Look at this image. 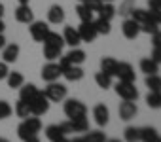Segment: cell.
Wrapping results in <instances>:
<instances>
[{
    "mask_svg": "<svg viewBox=\"0 0 161 142\" xmlns=\"http://www.w3.org/2000/svg\"><path fill=\"white\" fill-rule=\"evenodd\" d=\"M63 110H64V116H66L68 119L86 117V114H87V108H86V104H84L82 101H78V99H68V101L64 102Z\"/></svg>",
    "mask_w": 161,
    "mask_h": 142,
    "instance_id": "obj_1",
    "label": "cell"
},
{
    "mask_svg": "<svg viewBox=\"0 0 161 142\" xmlns=\"http://www.w3.org/2000/svg\"><path fill=\"white\" fill-rule=\"evenodd\" d=\"M66 93H68L66 85L59 84V80L57 82H49L47 87L44 89V95L49 99V102H61V101H64L66 99Z\"/></svg>",
    "mask_w": 161,
    "mask_h": 142,
    "instance_id": "obj_2",
    "label": "cell"
},
{
    "mask_svg": "<svg viewBox=\"0 0 161 142\" xmlns=\"http://www.w3.org/2000/svg\"><path fill=\"white\" fill-rule=\"evenodd\" d=\"M31 116H44L49 110V99L44 95V91H38V95L29 102Z\"/></svg>",
    "mask_w": 161,
    "mask_h": 142,
    "instance_id": "obj_3",
    "label": "cell"
},
{
    "mask_svg": "<svg viewBox=\"0 0 161 142\" xmlns=\"http://www.w3.org/2000/svg\"><path fill=\"white\" fill-rule=\"evenodd\" d=\"M64 134L68 133H87L89 131V121L87 117H76V119H68L64 123H61Z\"/></svg>",
    "mask_w": 161,
    "mask_h": 142,
    "instance_id": "obj_4",
    "label": "cell"
},
{
    "mask_svg": "<svg viewBox=\"0 0 161 142\" xmlns=\"http://www.w3.org/2000/svg\"><path fill=\"white\" fill-rule=\"evenodd\" d=\"M116 93L123 101H136L138 99V89L135 87V82H118L116 84Z\"/></svg>",
    "mask_w": 161,
    "mask_h": 142,
    "instance_id": "obj_5",
    "label": "cell"
},
{
    "mask_svg": "<svg viewBox=\"0 0 161 142\" xmlns=\"http://www.w3.org/2000/svg\"><path fill=\"white\" fill-rule=\"evenodd\" d=\"M76 30H78V34H80V40L86 42V44L95 42V38L99 36V34H97V29H95V25H93V21H82Z\"/></svg>",
    "mask_w": 161,
    "mask_h": 142,
    "instance_id": "obj_6",
    "label": "cell"
},
{
    "mask_svg": "<svg viewBox=\"0 0 161 142\" xmlns=\"http://www.w3.org/2000/svg\"><path fill=\"white\" fill-rule=\"evenodd\" d=\"M63 76V70H61V66L55 63V61H49L44 68H42V80L44 82H57L59 78Z\"/></svg>",
    "mask_w": 161,
    "mask_h": 142,
    "instance_id": "obj_7",
    "label": "cell"
},
{
    "mask_svg": "<svg viewBox=\"0 0 161 142\" xmlns=\"http://www.w3.org/2000/svg\"><path fill=\"white\" fill-rule=\"evenodd\" d=\"M29 32H31V36H32L34 42H44L46 34L49 32V27L44 21H32L31 27H29Z\"/></svg>",
    "mask_w": 161,
    "mask_h": 142,
    "instance_id": "obj_8",
    "label": "cell"
},
{
    "mask_svg": "<svg viewBox=\"0 0 161 142\" xmlns=\"http://www.w3.org/2000/svg\"><path fill=\"white\" fill-rule=\"evenodd\" d=\"M15 21L23 23V25H31L34 21V12L31 10L29 4H19L15 10Z\"/></svg>",
    "mask_w": 161,
    "mask_h": 142,
    "instance_id": "obj_9",
    "label": "cell"
},
{
    "mask_svg": "<svg viewBox=\"0 0 161 142\" xmlns=\"http://www.w3.org/2000/svg\"><path fill=\"white\" fill-rule=\"evenodd\" d=\"M114 76H118L119 82H135V68L129 63H118Z\"/></svg>",
    "mask_w": 161,
    "mask_h": 142,
    "instance_id": "obj_10",
    "label": "cell"
},
{
    "mask_svg": "<svg viewBox=\"0 0 161 142\" xmlns=\"http://www.w3.org/2000/svg\"><path fill=\"white\" fill-rule=\"evenodd\" d=\"M119 117L123 119V121H131L136 114H138V108H136V104H135V101H123L121 104H119Z\"/></svg>",
    "mask_w": 161,
    "mask_h": 142,
    "instance_id": "obj_11",
    "label": "cell"
},
{
    "mask_svg": "<svg viewBox=\"0 0 161 142\" xmlns=\"http://www.w3.org/2000/svg\"><path fill=\"white\" fill-rule=\"evenodd\" d=\"M121 32H123V36H125L127 40H135V38L140 34V25L129 17V19H125V21L121 23Z\"/></svg>",
    "mask_w": 161,
    "mask_h": 142,
    "instance_id": "obj_12",
    "label": "cell"
},
{
    "mask_svg": "<svg viewBox=\"0 0 161 142\" xmlns=\"http://www.w3.org/2000/svg\"><path fill=\"white\" fill-rule=\"evenodd\" d=\"M93 117H95V123L99 127H104L108 123V119H110V110L104 104H97L93 108Z\"/></svg>",
    "mask_w": 161,
    "mask_h": 142,
    "instance_id": "obj_13",
    "label": "cell"
},
{
    "mask_svg": "<svg viewBox=\"0 0 161 142\" xmlns=\"http://www.w3.org/2000/svg\"><path fill=\"white\" fill-rule=\"evenodd\" d=\"M47 21H49L51 25H61V23H64V10H63V6L53 4V6L47 10Z\"/></svg>",
    "mask_w": 161,
    "mask_h": 142,
    "instance_id": "obj_14",
    "label": "cell"
},
{
    "mask_svg": "<svg viewBox=\"0 0 161 142\" xmlns=\"http://www.w3.org/2000/svg\"><path fill=\"white\" fill-rule=\"evenodd\" d=\"M19 51H21V47L17 46V44H8V46H4L2 47V61L4 63H15L17 61V57H19Z\"/></svg>",
    "mask_w": 161,
    "mask_h": 142,
    "instance_id": "obj_15",
    "label": "cell"
},
{
    "mask_svg": "<svg viewBox=\"0 0 161 142\" xmlns=\"http://www.w3.org/2000/svg\"><path fill=\"white\" fill-rule=\"evenodd\" d=\"M63 76L68 82H80V80L84 78V70H82V66H80V64H70V66H66L63 70Z\"/></svg>",
    "mask_w": 161,
    "mask_h": 142,
    "instance_id": "obj_16",
    "label": "cell"
},
{
    "mask_svg": "<svg viewBox=\"0 0 161 142\" xmlns=\"http://www.w3.org/2000/svg\"><path fill=\"white\" fill-rule=\"evenodd\" d=\"M38 87L34 85V84H23L21 87H19V99L21 101H25V102H31L36 95H38Z\"/></svg>",
    "mask_w": 161,
    "mask_h": 142,
    "instance_id": "obj_17",
    "label": "cell"
},
{
    "mask_svg": "<svg viewBox=\"0 0 161 142\" xmlns=\"http://www.w3.org/2000/svg\"><path fill=\"white\" fill-rule=\"evenodd\" d=\"M63 38H64V44H68L70 47H78L80 44H82V40H80V34L74 27H64V32H63Z\"/></svg>",
    "mask_w": 161,
    "mask_h": 142,
    "instance_id": "obj_18",
    "label": "cell"
},
{
    "mask_svg": "<svg viewBox=\"0 0 161 142\" xmlns=\"http://www.w3.org/2000/svg\"><path fill=\"white\" fill-rule=\"evenodd\" d=\"M44 46H51V47H59V49H63V46H64V38H63V34L49 30V32L46 34V38H44Z\"/></svg>",
    "mask_w": 161,
    "mask_h": 142,
    "instance_id": "obj_19",
    "label": "cell"
},
{
    "mask_svg": "<svg viewBox=\"0 0 161 142\" xmlns=\"http://www.w3.org/2000/svg\"><path fill=\"white\" fill-rule=\"evenodd\" d=\"M64 57L68 59L70 64H82V63L86 61V51H84V49H80V47H72Z\"/></svg>",
    "mask_w": 161,
    "mask_h": 142,
    "instance_id": "obj_20",
    "label": "cell"
},
{
    "mask_svg": "<svg viewBox=\"0 0 161 142\" xmlns=\"http://www.w3.org/2000/svg\"><path fill=\"white\" fill-rule=\"evenodd\" d=\"M116 66H118V61L114 57H103L101 59V70L108 76H114L116 74Z\"/></svg>",
    "mask_w": 161,
    "mask_h": 142,
    "instance_id": "obj_21",
    "label": "cell"
},
{
    "mask_svg": "<svg viewBox=\"0 0 161 142\" xmlns=\"http://www.w3.org/2000/svg\"><path fill=\"white\" fill-rule=\"evenodd\" d=\"M140 70H142L146 76H148V74H157V72H159V64H157L153 59L146 57V59L140 61Z\"/></svg>",
    "mask_w": 161,
    "mask_h": 142,
    "instance_id": "obj_22",
    "label": "cell"
},
{
    "mask_svg": "<svg viewBox=\"0 0 161 142\" xmlns=\"http://www.w3.org/2000/svg\"><path fill=\"white\" fill-rule=\"evenodd\" d=\"M23 125H25L32 134H38L40 129H42V121H40L38 116H29V117H25V119H23Z\"/></svg>",
    "mask_w": 161,
    "mask_h": 142,
    "instance_id": "obj_23",
    "label": "cell"
},
{
    "mask_svg": "<svg viewBox=\"0 0 161 142\" xmlns=\"http://www.w3.org/2000/svg\"><path fill=\"white\" fill-rule=\"evenodd\" d=\"M46 136H47V140L55 142V140H59V138H63V136H66V134H64V131H63V127H61V123H59V125H49V127H46Z\"/></svg>",
    "mask_w": 161,
    "mask_h": 142,
    "instance_id": "obj_24",
    "label": "cell"
},
{
    "mask_svg": "<svg viewBox=\"0 0 161 142\" xmlns=\"http://www.w3.org/2000/svg\"><path fill=\"white\" fill-rule=\"evenodd\" d=\"M6 80H8V85L12 87V89H19L23 84H25V78H23V74L21 72H8V76H6Z\"/></svg>",
    "mask_w": 161,
    "mask_h": 142,
    "instance_id": "obj_25",
    "label": "cell"
},
{
    "mask_svg": "<svg viewBox=\"0 0 161 142\" xmlns=\"http://www.w3.org/2000/svg\"><path fill=\"white\" fill-rule=\"evenodd\" d=\"M97 14H99V17H101V19L112 21V17L116 15V8H114V4H112V2H103L101 10H99Z\"/></svg>",
    "mask_w": 161,
    "mask_h": 142,
    "instance_id": "obj_26",
    "label": "cell"
},
{
    "mask_svg": "<svg viewBox=\"0 0 161 142\" xmlns=\"http://www.w3.org/2000/svg\"><path fill=\"white\" fill-rule=\"evenodd\" d=\"M144 84L150 91H161V76L159 74H148Z\"/></svg>",
    "mask_w": 161,
    "mask_h": 142,
    "instance_id": "obj_27",
    "label": "cell"
},
{
    "mask_svg": "<svg viewBox=\"0 0 161 142\" xmlns=\"http://www.w3.org/2000/svg\"><path fill=\"white\" fill-rule=\"evenodd\" d=\"M146 104L153 110H159L161 108V91H150L146 95Z\"/></svg>",
    "mask_w": 161,
    "mask_h": 142,
    "instance_id": "obj_28",
    "label": "cell"
},
{
    "mask_svg": "<svg viewBox=\"0 0 161 142\" xmlns=\"http://www.w3.org/2000/svg\"><path fill=\"white\" fill-rule=\"evenodd\" d=\"M95 84H97L101 89H110V87H112V76L104 74L103 70H101V72L95 74Z\"/></svg>",
    "mask_w": 161,
    "mask_h": 142,
    "instance_id": "obj_29",
    "label": "cell"
},
{
    "mask_svg": "<svg viewBox=\"0 0 161 142\" xmlns=\"http://www.w3.org/2000/svg\"><path fill=\"white\" fill-rule=\"evenodd\" d=\"M129 15H131V19L136 21L138 25H142V23L148 21V10H142V8H133Z\"/></svg>",
    "mask_w": 161,
    "mask_h": 142,
    "instance_id": "obj_30",
    "label": "cell"
},
{
    "mask_svg": "<svg viewBox=\"0 0 161 142\" xmlns=\"http://www.w3.org/2000/svg\"><path fill=\"white\" fill-rule=\"evenodd\" d=\"M15 114H17V117H21V119H25V117H29L31 116V108H29V102H25V101H17L15 102Z\"/></svg>",
    "mask_w": 161,
    "mask_h": 142,
    "instance_id": "obj_31",
    "label": "cell"
},
{
    "mask_svg": "<svg viewBox=\"0 0 161 142\" xmlns=\"http://www.w3.org/2000/svg\"><path fill=\"white\" fill-rule=\"evenodd\" d=\"M157 136L159 134L153 127H142L140 129V142H153Z\"/></svg>",
    "mask_w": 161,
    "mask_h": 142,
    "instance_id": "obj_32",
    "label": "cell"
},
{
    "mask_svg": "<svg viewBox=\"0 0 161 142\" xmlns=\"http://www.w3.org/2000/svg\"><path fill=\"white\" fill-rule=\"evenodd\" d=\"M93 25H95V29H97V34H110V30H112V27H110V21H106V19H95L93 21Z\"/></svg>",
    "mask_w": 161,
    "mask_h": 142,
    "instance_id": "obj_33",
    "label": "cell"
},
{
    "mask_svg": "<svg viewBox=\"0 0 161 142\" xmlns=\"http://www.w3.org/2000/svg\"><path fill=\"white\" fill-rule=\"evenodd\" d=\"M123 136H125V142H140V129L138 127H127Z\"/></svg>",
    "mask_w": 161,
    "mask_h": 142,
    "instance_id": "obj_34",
    "label": "cell"
},
{
    "mask_svg": "<svg viewBox=\"0 0 161 142\" xmlns=\"http://www.w3.org/2000/svg\"><path fill=\"white\" fill-rule=\"evenodd\" d=\"M76 14H78L80 21H93V12H91L87 6H84V4H78Z\"/></svg>",
    "mask_w": 161,
    "mask_h": 142,
    "instance_id": "obj_35",
    "label": "cell"
},
{
    "mask_svg": "<svg viewBox=\"0 0 161 142\" xmlns=\"http://www.w3.org/2000/svg\"><path fill=\"white\" fill-rule=\"evenodd\" d=\"M84 142H106V136L103 131H89V133H86Z\"/></svg>",
    "mask_w": 161,
    "mask_h": 142,
    "instance_id": "obj_36",
    "label": "cell"
},
{
    "mask_svg": "<svg viewBox=\"0 0 161 142\" xmlns=\"http://www.w3.org/2000/svg\"><path fill=\"white\" fill-rule=\"evenodd\" d=\"M61 53H63V49H59V47L44 46V57H46L47 61H57V59L61 57Z\"/></svg>",
    "mask_w": 161,
    "mask_h": 142,
    "instance_id": "obj_37",
    "label": "cell"
},
{
    "mask_svg": "<svg viewBox=\"0 0 161 142\" xmlns=\"http://www.w3.org/2000/svg\"><path fill=\"white\" fill-rule=\"evenodd\" d=\"M157 30H159V25H155L152 21H146L140 25V32H144V34H155Z\"/></svg>",
    "mask_w": 161,
    "mask_h": 142,
    "instance_id": "obj_38",
    "label": "cell"
},
{
    "mask_svg": "<svg viewBox=\"0 0 161 142\" xmlns=\"http://www.w3.org/2000/svg\"><path fill=\"white\" fill-rule=\"evenodd\" d=\"M12 106H10V102L8 101H0V119H6V117H10L12 116Z\"/></svg>",
    "mask_w": 161,
    "mask_h": 142,
    "instance_id": "obj_39",
    "label": "cell"
},
{
    "mask_svg": "<svg viewBox=\"0 0 161 142\" xmlns=\"http://www.w3.org/2000/svg\"><path fill=\"white\" fill-rule=\"evenodd\" d=\"M82 4H84V6H87V8L95 14V12H99V10H101L103 0H82Z\"/></svg>",
    "mask_w": 161,
    "mask_h": 142,
    "instance_id": "obj_40",
    "label": "cell"
},
{
    "mask_svg": "<svg viewBox=\"0 0 161 142\" xmlns=\"http://www.w3.org/2000/svg\"><path fill=\"white\" fill-rule=\"evenodd\" d=\"M148 21L161 25V10H148Z\"/></svg>",
    "mask_w": 161,
    "mask_h": 142,
    "instance_id": "obj_41",
    "label": "cell"
},
{
    "mask_svg": "<svg viewBox=\"0 0 161 142\" xmlns=\"http://www.w3.org/2000/svg\"><path fill=\"white\" fill-rule=\"evenodd\" d=\"M150 59H153L157 64H161V46H153V49H152V55H150Z\"/></svg>",
    "mask_w": 161,
    "mask_h": 142,
    "instance_id": "obj_42",
    "label": "cell"
},
{
    "mask_svg": "<svg viewBox=\"0 0 161 142\" xmlns=\"http://www.w3.org/2000/svg\"><path fill=\"white\" fill-rule=\"evenodd\" d=\"M8 72H10V68H8V63L0 61V80H4V78L8 76Z\"/></svg>",
    "mask_w": 161,
    "mask_h": 142,
    "instance_id": "obj_43",
    "label": "cell"
},
{
    "mask_svg": "<svg viewBox=\"0 0 161 142\" xmlns=\"http://www.w3.org/2000/svg\"><path fill=\"white\" fill-rule=\"evenodd\" d=\"M131 10H133V2H131V0H127V2L119 8V14H123V15H129L131 14Z\"/></svg>",
    "mask_w": 161,
    "mask_h": 142,
    "instance_id": "obj_44",
    "label": "cell"
},
{
    "mask_svg": "<svg viewBox=\"0 0 161 142\" xmlns=\"http://www.w3.org/2000/svg\"><path fill=\"white\" fill-rule=\"evenodd\" d=\"M150 10H161V0H148Z\"/></svg>",
    "mask_w": 161,
    "mask_h": 142,
    "instance_id": "obj_45",
    "label": "cell"
},
{
    "mask_svg": "<svg viewBox=\"0 0 161 142\" xmlns=\"http://www.w3.org/2000/svg\"><path fill=\"white\" fill-rule=\"evenodd\" d=\"M152 44L153 46H161V30H157L155 34H152Z\"/></svg>",
    "mask_w": 161,
    "mask_h": 142,
    "instance_id": "obj_46",
    "label": "cell"
},
{
    "mask_svg": "<svg viewBox=\"0 0 161 142\" xmlns=\"http://www.w3.org/2000/svg\"><path fill=\"white\" fill-rule=\"evenodd\" d=\"M23 142H40V138H38V134H31V136H27Z\"/></svg>",
    "mask_w": 161,
    "mask_h": 142,
    "instance_id": "obj_47",
    "label": "cell"
},
{
    "mask_svg": "<svg viewBox=\"0 0 161 142\" xmlns=\"http://www.w3.org/2000/svg\"><path fill=\"white\" fill-rule=\"evenodd\" d=\"M6 46V38H4V34H0V49H2Z\"/></svg>",
    "mask_w": 161,
    "mask_h": 142,
    "instance_id": "obj_48",
    "label": "cell"
},
{
    "mask_svg": "<svg viewBox=\"0 0 161 142\" xmlns=\"http://www.w3.org/2000/svg\"><path fill=\"white\" fill-rule=\"evenodd\" d=\"M4 29H6V25H4L2 19H0V34H4Z\"/></svg>",
    "mask_w": 161,
    "mask_h": 142,
    "instance_id": "obj_49",
    "label": "cell"
},
{
    "mask_svg": "<svg viewBox=\"0 0 161 142\" xmlns=\"http://www.w3.org/2000/svg\"><path fill=\"white\" fill-rule=\"evenodd\" d=\"M2 17H4V4L0 2V19H2Z\"/></svg>",
    "mask_w": 161,
    "mask_h": 142,
    "instance_id": "obj_50",
    "label": "cell"
},
{
    "mask_svg": "<svg viewBox=\"0 0 161 142\" xmlns=\"http://www.w3.org/2000/svg\"><path fill=\"white\" fill-rule=\"evenodd\" d=\"M70 142H84V136H76V138H72Z\"/></svg>",
    "mask_w": 161,
    "mask_h": 142,
    "instance_id": "obj_51",
    "label": "cell"
},
{
    "mask_svg": "<svg viewBox=\"0 0 161 142\" xmlns=\"http://www.w3.org/2000/svg\"><path fill=\"white\" fill-rule=\"evenodd\" d=\"M55 142H70V140H68L66 136H63V138H59V140H55Z\"/></svg>",
    "mask_w": 161,
    "mask_h": 142,
    "instance_id": "obj_52",
    "label": "cell"
},
{
    "mask_svg": "<svg viewBox=\"0 0 161 142\" xmlns=\"http://www.w3.org/2000/svg\"><path fill=\"white\" fill-rule=\"evenodd\" d=\"M106 142H121V140H118V138H110V140H106Z\"/></svg>",
    "mask_w": 161,
    "mask_h": 142,
    "instance_id": "obj_53",
    "label": "cell"
},
{
    "mask_svg": "<svg viewBox=\"0 0 161 142\" xmlns=\"http://www.w3.org/2000/svg\"><path fill=\"white\" fill-rule=\"evenodd\" d=\"M19 4H29V0H17Z\"/></svg>",
    "mask_w": 161,
    "mask_h": 142,
    "instance_id": "obj_54",
    "label": "cell"
},
{
    "mask_svg": "<svg viewBox=\"0 0 161 142\" xmlns=\"http://www.w3.org/2000/svg\"><path fill=\"white\" fill-rule=\"evenodd\" d=\"M0 142H10L8 138H4V136H0Z\"/></svg>",
    "mask_w": 161,
    "mask_h": 142,
    "instance_id": "obj_55",
    "label": "cell"
},
{
    "mask_svg": "<svg viewBox=\"0 0 161 142\" xmlns=\"http://www.w3.org/2000/svg\"><path fill=\"white\" fill-rule=\"evenodd\" d=\"M153 142H161V136H157V138H155V140H153Z\"/></svg>",
    "mask_w": 161,
    "mask_h": 142,
    "instance_id": "obj_56",
    "label": "cell"
},
{
    "mask_svg": "<svg viewBox=\"0 0 161 142\" xmlns=\"http://www.w3.org/2000/svg\"><path fill=\"white\" fill-rule=\"evenodd\" d=\"M103 2H112V0H103Z\"/></svg>",
    "mask_w": 161,
    "mask_h": 142,
    "instance_id": "obj_57",
    "label": "cell"
},
{
    "mask_svg": "<svg viewBox=\"0 0 161 142\" xmlns=\"http://www.w3.org/2000/svg\"><path fill=\"white\" fill-rule=\"evenodd\" d=\"M80 2H82V0H80Z\"/></svg>",
    "mask_w": 161,
    "mask_h": 142,
    "instance_id": "obj_58",
    "label": "cell"
}]
</instances>
